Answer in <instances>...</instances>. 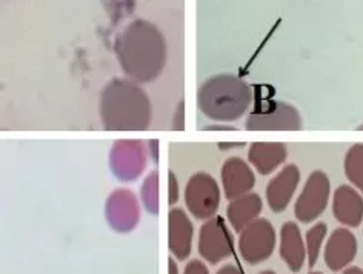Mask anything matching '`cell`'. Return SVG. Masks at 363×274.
Segmentation results:
<instances>
[{"label":"cell","mask_w":363,"mask_h":274,"mask_svg":"<svg viewBox=\"0 0 363 274\" xmlns=\"http://www.w3.org/2000/svg\"><path fill=\"white\" fill-rule=\"evenodd\" d=\"M117 60L126 77L138 84L156 80L167 65L165 35L150 21L138 19L125 26L114 43Z\"/></svg>","instance_id":"1"},{"label":"cell","mask_w":363,"mask_h":274,"mask_svg":"<svg viewBox=\"0 0 363 274\" xmlns=\"http://www.w3.org/2000/svg\"><path fill=\"white\" fill-rule=\"evenodd\" d=\"M101 121L108 131H145L152 119L147 91L128 77H117L105 85L101 94Z\"/></svg>","instance_id":"2"},{"label":"cell","mask_w":363,"mask_h":274,"mask_svg":"<svg viewBox=\"0 0 363 274\" xmlns=\"http://www.w3.org/2000/svg\"><path fill=\"white\" fill-rule=\"evenodd\" d=\"M252 89L243 79L223 72L206 79L199 88L197 105L214 122H235L252 104Z\"/></svg>","instance_id":"3"},{"label":"cell","mask_w":363,"mask_h":274,"mask_svg":"<svg viewBox=\"0 0 363 274\" xmlns=\"http://www.w3.org/2000/svg\"><path fill=\"white\" fill-rule=\"evenodd\" d=\"M245 128L248 131H301L303 121L293 105L282 100H271L252 109Z\"/></svg>","instance_id":"4"},{"label":"cell","mask_w":363,"mask_h":274,"mask_svg":"<svg viewBox=\"0 0 363 274\" xmlns=\"http://www.w3.org/2000/svg\"><path fill=\"white\" fill-rule=\"evenodd\" d=\"M147 143L138 139L116 141L108 158V165L114 177L125 184L138 180L147 170Z\"/></svg>","instance_id":"5"},{"label":"cell","mask_w":363,"mask_h":274,"mask_svg":"<svg viewBox=\"0 0 363 274\" xmlns=\"http://www.w3.org/2000/svg\"><path fill=\"white\" fill-rule=\"evenodd\" d=\"M185 205L199 221H208L216 216L220 207V187L210 172L199 171L189 177L185 187Z\"/></svg>","instance_id":"6"},{"label":"cell","mask_w":363,"mask_h":274,"mask_svg":"<svg viewBox=\"0 0 363 274\" xmlns=\"http://www.w3.org/2000/svg\"><path fill=\"white\" fill-rule=\"evenodd\" d=\"M331 196V180L322 170H314L308 176L305 187L298 194L294 214L302 224H311L319 219L328 207Z\"/></svg>","instance_id":"7"},{"label":"cell","mask_w":363,"mask_h":274,"mask_svg":"<svg viewBox=\"0 0 363 274\" xmlns=\"http://www.w3.org/2000/svg\"><path fill=\"white\" fill-rule=\"evenodd\" d=\"M276 248V230L268 219L257 217L245 226L239 237V250L250 265L265 262Z\"/></svg>","instance_id":"8"},{"label":"cell","mask_w":363,"mask_h":274,"mask_svg":"<svg viewBox=\"0 0 363 274\" xmlns=\"http://www.w3.org/2000/svg\"><path fill=\"white\" fill-rule=\"evenodd\" d=\"M106 222L116 233L126 234L135 230L140 221L139 199L128 188H117L105 202Z\"/></svg>","instance_id":"9"},{"label":"cell","mask_w":363,"mask_h":274,"mask_svg":"<svg viewBox=\"0 0 363 274\" xmlns=\"http://www.w3.org/2000/svg\"><path fill=\"white\" fill-rule=\"evenodd\" d=\"M199 253L211 265L219 263L233 256V236L220 216L208 219L201 226V233H199Z\"/></svg>","instance_id":"10"},{"label":"cell","mask_w":363,"mask_h":274,"mask_svg":"<svg viewBox=\"0 0 363 274\" xmlns=\"http://www.w3.org/2000/svg\"><path fill=\"white\" fill-rule=\"evenodd\" d=\"M222 188L223 194L228 200L248 194L256 185V172L247 160L242 158H230L223 162L222 171Z\"/></svg>","instance_id":"11"},{"label":"cell","mask_w":363,"mask_h":274,"mask_svg":"<svg viewBox=\"0 0 363 274\" xmlns=\"http://www.w3.org/2000/svg\"><path fill=\"white\" fill-rule=\"evenodd\" d=\"M298 184H301V170L294 163H288L269 180L267 200L272 212H285L286 207L291 204Z\"/></svg>","instance_id":"12"},{"label":"cell","mask_w":363,"mask_h":274,"mask_svg":"<svg viewBox=\"0 0 363 274\" xmlns=\"http://www.w3.org/2000/svg\"><path fill=\"white\" fill-rule=\"evenodd\" d=\"M194 225L182 208H172L168 214V248L176 261H185L193 250Z\"/></svg>","instance_id":"13"},{"label":"cell","mask_w":363,"mask_h":274,"mask_svg":"<svg viewBox=\"0 0 363 274\" xmlns=\"http://www.w3.org/2000/svg\"><path fill=\"white\" fill-rule=\"evenodd\" d=\"M357 254V239L348 228H337L325 246V263L331 271L347 268Z\"/></svg>","instance_id":"14"},{"label":"cell","mask_w":363,"mask_h":274,"mask_svg":"<svg viewBox=\"0 0 363 274\" xmlns=\"http://www.w3.org/2000/svg\"><path fill=\"white\" fill-rule=\"evenodd\" d=\"M333 213L342 225L359 226L363 221V197L360 191L350 185H340L334 191Z\"/></svg>","instance_id":"15"},{"label":"cell","mask_w":363,"mask_h":274,"mask_svg":"<svg viewBox=\"0 0 363 274\" xmlns=\"http://www.w3.org/2000/svg\"><path fill=\"white\" fill-rule=\"evenodd\" d=\"M288 156L285 143L280 142H254L248 150V163L259 175L268 176L280 165H284Z\"/></svg>","instance_id":"16"},{"label":"cell","mask_w":363,"mask_h":274,"mask_svg":"<svg viewBox=\"0 0 363 274\" xmlns=\"http://www.w3.org/2000/svg\"><path fill=\"white\" fill-rule=\"evenodd\" d=\"M280 256L293 273H298L305 265V241L301 228L294 222H285L280 230Z\"/></svg>","instance_id":"17"},{"label":"cell","mask_w":363,"mask_h":274,"mask_svg":"<svg viewBox=\"0 0 363 274\" xmlns=\"http://www.w3.org/2000/svg\"><path fill=\"white\" fill-rule=\"evenodd\" d=\"M262 213V199L256 193H248L230 200L226 207V217L235 231L240 233L245 226L256 221Z\"/></svg>","instance_id":"18"},{"label":"cell","mask_w":363,"mask_h":274,"mask_svg":"<svg viewBox=\"0 0 363 274\" xmlns=\"http://www.w3.org/2000/svg\"><path fill=\"white\" fill-rule=\"evenodd\" d=\"M345 175L351 185L363 193V143H356L345 156Z\"/></svg>","instance_id":"19"},{"label":"cell","mask_w":363,"mask_h":274,"mask_svg":"<svg viewBox=\"0 0 363 274\" xmlns=\"http://www.w3.org/2000/svg\"><path fill=\"white\" fill-rule=\"evenodd\" d=\"M326 234H328V226H326L323 222L313 225L306 233V237H305L306 259H308V265H310V268H313L317 263V261H319L320 250L323 246Z\"/></svg>","instance_id":"20"},{"label":"cell","mask_w":363,"mask_h":274,"mask_svg":"<svg viewBox=\"0 0 363 274\" xmlns=\"http://www.w3.org/2000/svg\"><path fill=\"white\" fill-rule=\"evenodd\" d=\"M140 200L150 214H159V172L151 171L140 187Z\"/></svg>","instance_id":"21"},{"label":"cell","mask_w":363,"mask_h":274,"mask_svg":"<svg viewBox=\"0 0 363 274\" xmlns=\"http://www.w3.org/2000/svg\"><path fill=\"white\" fill-rule=\"evenodd\" d=\"M180 188H179V180L174 171H168V204L174 205L179 200Z\"/></svg>","instance_id":"22"},{"label":"cell","mask_w":363,"mask_h":274,"mask_svg":"<svg viewBox=\"0 0 363 274\" xmlns=\"http://www.w3.org/2000/svg\"><path fill=\"white\" fill-rule=\"evenodd\" d=\"M184 274H210V270L202 261H189L185 267Z\"/></svg>","instance_id":"23"},{"label":"cell","mask_w":363,"mask_h":274,"mask_svg":"<svg viewBox=\"0 0 363 274\" xmlns=\"http://www.w3.org/2000/svg\"><path fill=\"white\" fill-rule=\"evenodd\" d=\"M184 109H185V104L180 102L177 105L176 109V119H174V130H184L185 128V119H184Z\"/></svg>","instance_id":"24"},{"label":"cell","mask_w":363,"mask_h":274,"mask_svg":"<svg viewBox=\"0 0 363 274\" xmlns=\"http://www.w3.org/2000/svg\"><path fill=\"white\" fill-rule=\"evenodd\" d=\"M217 274H245L240 267H238V265H225V267H222L219 271H217Z\"/></svg>","instance_id":"25"},{"label":"cell","mask_w":363,"mask_h":274,"mask_svg":"<svg viewBox=\"0 0 363 274\" xmlns=\"http://www.w3.org/2000/svg\"><path fill=\"white\" fill-rule=\"evenodd\" d=\"M147 150H148V154L151 153V158L154 160L159 159V142L157 141H151L147 143Z\"/></svg>","instance_id":"26"},{"label":"cell","mask_w":363,"mask_h":274,"mask_svg":"<svg viewBox=\"0 0 363 274\" xmlns=\"http://www.w3.org/2000/svg\"><path fill=\"white\" fill-rule=\"evenodd\" d=\"M168 274H179V267L174 258L168 259Z\"/></svg>","instance_id":"27"},{"label":"cell","mask_w":363,"mask_h":274,"mask_svg":"<svg viewBox=\"0 0 363 274\" xmlns=\"http://www.w3.org/2000/svg\"><path fill=\"white\" fill-rule=\"evenodd\" d=\"M342 274H363V270L359 267H350L345 270Z\"/></svg>","instance_id":"28"},{"label":"cell","mask_w":363,"mask_h":274,"mask_svg":"<svg viewBox=\"0 0 363 274\" xmlns=\"http://www.w3.org/2000/svg\"><path fill=\"white\" fill-rule=\"evenodd\" d=\"M220 148H234V147H243V143H220Z\"/></svg>","instance_id":"29"},{"label":"cell","mask_w":363,"mask_h":274,"mask_svg":"<svg viewBox=\"0 0 363 274\" xmlns=\"http://www.w3.org/2000/svg\"><path fill=\"white\" fill-rule=\"evenodd\" d=\"M259 274H276V273L271 271V270H265V271H262V273H259Z\"/></svg>","instance_id":"30"},{"label":"cell","mask_w":363,"mask_h":274,"mask_svg":"<svg viewBox=\"0 0 363 274\" xmlns=\"http://www.w3.org/2000/svg\"><path fill=\"white\" fill-rule=\"evenodd\" d=\"M310 274H323V273H320V271H311Z\"/></svg>","instance_id":"31"},{"label":"cell","mask_w":363,"mask_h":274,"mask_svg":"<svg viewBox=\"0 0 363 274\" xmlns=\"http://www.w3.org/2000/svg\"><path fill=\"white\" fill-rule=\"evenodd\" d=\"M357 130H359V131H363V125H362V126H359V128H357Z\"/></svg>","instance_id":"32"}]
</instances>
